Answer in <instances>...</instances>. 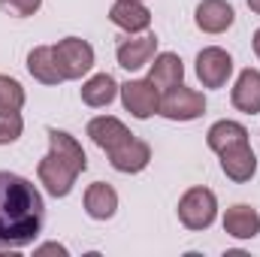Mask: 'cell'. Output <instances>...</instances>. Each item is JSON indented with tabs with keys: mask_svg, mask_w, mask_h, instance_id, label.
Segmentation results:
<instances>
[{
	"mask_svg": "<svg viewBox=\"0 0 260 257\" xmlns=\"http://www.w3.org/2000/svg\"><path fill=\"white\" fill-rule=\"evenodd\" d=\"M43 224L46 200L40 188L24 176L0 170V254L34 245Z\"/></svg>",
	"mask_w": 260,
	"mask_h": 257,
	"instance_id": "obj_1",
	"label": "cell"
},
{
	"mask_svg": "<svg viewBox=\"0 0 260 257\" xmlns=\"http://www.w3.org/2000/svg\"><path fill=\"white\" fill-rule=\"evenodd\" d=\"M55 52V61H58V70L64 76V82L70 79H82L94 70V46L82 37H64L52 46Z\"/></svg>",
	"mask_w": 260,
	"mask_h": 257,
	"instance_id": "obj_2",
	"label": "cell"
},
{
	"mask_svg": "<svg viewBox=\"0 0 260 257\" xmlns=\"http://www.w3.org/2000/svg\"><path fill=\"white\" fill-rule=\"evenodd\" d=\"M218 218V197L209 188H188L179 200V221L188 230H209Z\"/></svg>",
	"mask_w": 260,
	"mask_h": 257,
	"instance_id": "obj_3",
	"label": "cell"
},
{
	"mask_svg": "<svg viewBox=\"0 0 260 257\" xmlns=\"http://www.w3.org/2000/svg\"><path fill=\"white\" fill-rule=\"evenodd\" d=\"M203 112H206V97L188 85H176L164 91L160 109H157V115H164L167 121H194Z\"/></svg>",
	"mask_w": 260,
	"mask_h": 257,
	"instance_id": "obj_4",
	"label": "cell"
},
{
	"mask_svg": "<svg viewBox=\"0 0 260 257\" xmlns=\"http://www.w3.org/2000/svg\"><path fill=\"white\" fill-rule=\"evenodd\" d=\"M79 176L82 173L70 160H64L61 154H55V151H49L37 164V179H40V185L52 194V197H67V194L73 191V185H76Z\"/></svg>",
	"mask_w": 260,
	"mask_h": 257,
	"instance_id": "obj_5",
	"label": "cell"
},
{
	"mask_svg": "<svg viewBox=\"0 0 260 257\" xmlns=\"http://www.w3.org/2000/svg\"><path fill=\"white\" fill-rule=\"evenodd\" d=\"M118 94H121L124 109L133 118H139V121L157 115V109H160V91L148 79H130V82H124L118 88Z\"/></svg>",
	"mask_w": 260,
	"mask_h": 257,
	"instance_id": "obj_6",
	"label": "cell"
},
{
	"mask_svg": "<svg viewBox=\"0 0 260 257\" xmlns=\"http://www.w3.org/2000/svg\"><path fill=\"white\" fill-rule=\"evenodd\" d=\"M233 76V58L221 46H206L197 55V79L203 88H224Z\"/></svg>",
	"mask_w": 260,
	"mask_h": 257,
	"instance_id": "obj_7",
	"label": "cell"
},
{
	"mask_svg": "<svg viewBox=\"0 0 260 257\" xmlns=\"http://www.w3.org/2000/svg\"><path fill=\"white\" fill-rule=\"evenodd\" d=\"M154 55H157V37L154 34H142V37L130 34L127 40H121L118 49H115L118 67H124L127 73H136V70H142L145 64H151Z\"/></svg>",
	"mask_w": 260,
	"mask_h": 257,
	"instance_id": "obj_8",
	"label": "cell"
},
{
	"mask_svg": "<svg viewBox=\"0 0 260 257\" xmlns=\"http://www.w3.org/2000/svg\"><path fill=\"white\" fill-rule=\"evenodd\" d=\"M109 154V164H112V170H118V173H142L145 167H148V160H151V145L145 142V139H139V136H127L121 145H115L112 151H106Z\"/></svg>",
	"mask_w": 260,
	"mask_h": 257,
	"instance_id": "obj_9",
	"label": "cell"
},
{
	"mask_svg": "<svg viewBox=\"0 0 260 257\" xmlns=\"http://www.w3.org/2000/svg\"><path fill=\"white\" fill-rule=\"evenodd\" d=\"M109 21L127 34H145L151 27V9L145 0H115L109 9Z\"/></svg>",
	"mask_w": 260,
	"mask_h": 257,
	"instance_id": "obj_10",
	"label": "cell"
},
{
	"mask_svg": "<svg viewBox=\"0 0 260 257\" xmlns=\"http://www.w3.org/2000/svg\"><path fill=\"white\" fill-rule=\"evenodd\" d=\"M194 21L203 34H224L233 27L236 12L227 0H200L194 12Z\"/></svg>",
	"mask_w": 260,
	"mask_h": 257,
	"instance_id": "obj_11",
	"label": "cell"
},
{
	"mask_svg": "<svg viewBox=\"0 0 260 257\" xmlns=\"http://www.w3.org/2000/svg\"><path fill=\"white\" fill-rule=\"evenodd\" d=\"M221 170H224V176L230 182L245 185L257 173V154L251 151L248 142L245 145H236V148H227V151H221Z\"/></svg>",
	"mask_w": 260,
	"mask_h": 257,
	"instance_id": "obj_12",
	"label": "cell"
},
{
	"mask_svg": "<svg viewBox=\"0 0 260 257\" xmlns=\"http://www.w3.org/2000/svg\"><path fill=\"white\" fill-rule=\"evenodd\" d=\"M230 103L239 112H245V115H257L260 112V70L248 67V70L239 73V79H236V85L230 91Z\"/></svg>",
	"mask_w": 260,
	"mask_h": 257,
	"instance_id": "obj_13",
	"label": "cell"
},
{
	"mask_svg": "<svg viewBox=\"0 0 260 257\" xmlns=\"http://www.w3.org/2000/svg\"><path fill=\"white\" fill-rule=\"evenodd\" d=\"M88 136H91V142L97 145V148H103V151H112L115 145H121L127 136H133L127 130V124L121 121V118H115V115H97V118H91L88 121Z\"/></svg>",
	"mask_w": 260,
	"mask_h": 257,
	"instance_id": "obj_14",
	"label": "cell"
},
{
	"mask_svg": "<svg viewBox=\"0 0 260 257\" xmlns=\"http://www.w3.org/2000/svg\"><path fill=\"white\" fill-rule=\"evenodd\" d=\"M224 233L233 239H254L260 233V212L254 206L236 203L224 212Z\"/></svg>",
	"mask_w": 260,
	"mask_h": 257,
	"instance_id": "obj_15",
	"label": "cell"
},
{
	"mask_svg": "<svg viewBox=\"0 0 260 257\" xmlns=\"http://www.w3.org/2000/svg\"><path fill=\"white\" fill-rule=\"evenodd\" d=\"M185 79V64L176 52H160L154 55V64L148 70V82L157 88V91H170L176 85H182Z\"/></svg>",
	"mask_w": 260,
	"mask_h": 257,
	"instance_id": "obj_16",
	"label": "cell"
},
{
	"mask_svg": "<svg viewBox=\"0 0 260 257\" xmlns=\"http://www.w3.org/2000/svg\"><path fill=\"white\" fill-rule=\"evenodd\" d=\"M85 212L94 221H109L118 212V191L106 182H94L85 191Z\"/></svg>",
	"mask_w": 260,
	"mask_h": 257,
	"instance_id": "obj_17",
	"label": "cell"
},
{
	"mask_svg": "<svg viewBox=\"0 0 260 257\" xmlns=\"http://www.w3.org/2000/svg\"><path fill=\"white\" fill-rule=\"evenodd\" d=\"M248 142V130L245 124H239V121H215L209 133H206V145L215 151V154H221V151H227V148H236V145H245Z\"/></svg>",
	"mask_w": 260,
	"mask_h": 257,
	"instance_id": "obj_18",
	"label": "cell"
},
{
	"mask_svg": "<svg viewBox=\"0 0 260 257\" xmlns=\"http://www.w3.org/2000/svg\"><path fill=\"white\" fill-rule=\"evenodd\" d=\"M118 82L109 76V73H97V76H91L85 85H82V103L85 106H91V109H103V106H109L115 97H118Z\"/></svg>",
	"mask_w": 260,
	"mask_h": 257,
	"instance_id": "obj_19",
	"label": "cell"
},
{
	"mask_svg": "<svg viewBox=\"0 0 260 257\" xmlns=\"http://www.w3.org/2000/svg\"><path fill=\"white\" fill-rule=\"evenodd\" d=\"M27 73H30L37 82H43V85H61V82H64L52 46H37V49L27 55Z\"/></svg>",
	"mask_w": 260,
	"mask_h": 257,
	"instance_id": "obj_20",
	"label": "cell"
},
{
	"mask_svg": "<svg viewBox=\"0 0 260 257\" xmlns=\"http://www.w3.org/2000/svg\"><path fill=\"white\" fill-rule=\"evenodd\" d=\"M49 151L61 154L64 160H70L79 173L88 170V157H85V148L79 145L76 136H70L67 130H58V127H49Z\"/></svg>",
	"mask_w": 260,
	"mask_h": 257,
	"instance_id": "obj_21",
	"label": "cell"
},
{
	"mask_svg": "<svg viewBox=\"0 0 260 257\" xmlns=\"http://www.w3.org/2000/svg\"><path fill=\"white\" fill-rule=\"evenodd\" d=\"M24 88L12 76H0V112H21L24 106Z\"/></svg>",
	"mask_w": 260,
	"mask_h": 257,
	"instance_id": "obj_22",
	"label": "cell"
},
{
	"mask_svg": "<svg viewBox=\"0 0 260 257\" xmlns=\"http://www.w3.org/2000/svg\"><path fill=\"white\" fill-rule=\"evenodd\" d=\"M24 133V118L18 112H0V145H12Z\"/></svg>",
	"mask_w": 260,
	"mask_h": 257,
	"instance_id": "obj_23",
	"label": "cell"
},
{
	"mask_svg": "<svg viewBox=\"0 0 260 257\" xmlns=\"http://www.w3.org/2000/svg\"><path fill=\"white\" fill-rule=\"evenodd\" d=\"M40 6H43V0H0V9L9 12V15H15V18H27Z\"/></svg>",
	"mask_w": 260,
	"mask_h": 257,
	"instance_id": "obj_24",
	"label": "cell"
},
{
	"mask_svg": "<svg viewBox=\"0 0 260 257\" xmlns=\"http://www.w3.org/2000/svg\"><path fill=\"white\" fill-rule=\"evenodd\" d=\"M34 254H40V257H43V254H61V257H67L70 251H67L64 245H58V242H49V245H40Z\"/></svg>",
	"mask_w": 260,
	"mask_h": 257,
	"instance_id": "obj_25",
	"label": "cell"
},
{
	"mask_svg": "<svg viewBox=\"0 0 260 257\" xmlns=\"http://www.w3.org/2000/svg\"><path fill=\"white\" fill-rule=\"evenodd\" d=\"M251 46H254V55L260 58V27L254 30V40H251Z\"/></svg>",
	"mask_w": 260,
	"mask_h": 257,
	"instance_id": "obj_26",
	"label": "cell"
},
{
	"mask_svg": "<svg viewBox=\"0 0 260 257\" xmlns=\"http://www.w3.org/2000/svg\"><path fill=\"white\" fill-rule=\"evenodd\" d=\"M248 9H251V12H257V15H260V0H248Z\"/></svg>",
	"mask_w": 260,
	"mask_h": 257,
	"instance_id": "obj_27",
	"label": "cell"
}]
</instances>
